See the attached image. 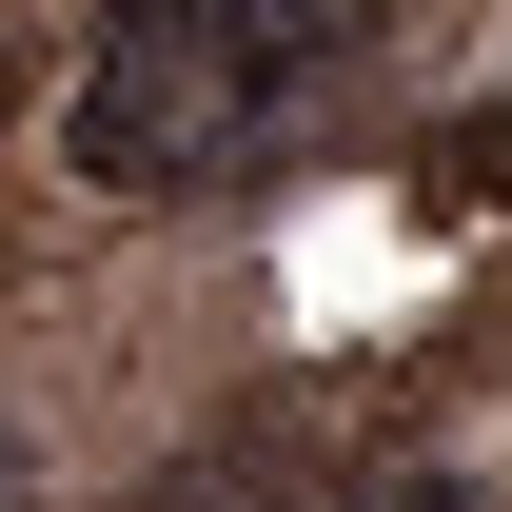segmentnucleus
Listing matches in <instances>:
<instances>
[{"mask_svg":"<svg viewBox=\"0 0 512 512\" xmlns=\"http://www.w3.org/2000/svg\"><path fill=\"white\" fill-rule=\"evenodd\" d=\"M355 512H473V473H375Z\"/></svg>","mask_w":512,"mask_h":512,"instance_id":"f03ea898","label":"nucleus"},{"mask_svg":"<svg viewBox=\"0 0 512 512\" xmlns=\"http://www.w3.org/2000/svg\"><path fill=\"white\" fill-rule=\"evenodd\" d=\"M0 512H40V473H20V414H0Z\"/></svg>","mask_w":512,"mask_h":512,"instance_id":"7ed1b4c3","label":"nucleus"},{"mask_svg":"<svg viewBox=\"0 0 512 512\" xmlns=\"http://www.w3.org/2000/svg\"><path fill=\"white\" fill-rule=\"evenodd\" d=\"M375 60V0H119L60 99V158L99 197H237L335 119Z\"/></svg>","mask_w":512,"mask_h":512,"instance_id":"f257e3e1","label":"nucleus"}]
</instances>
